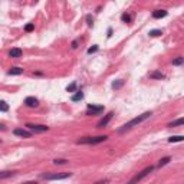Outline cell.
Instances as JSON below:
<instances>
[{"label": "cell", "mask_w": 184, "mask_h": 184, "mask_svg": "<svg viewBox=\"0 0 184 184\" xmlns=\"http://www.w3.org/2000/svg\"><path fill=\"white\" fill-rule=\"evenodd\" d=\"M22 53L23 52H22V49H20V48H13L10 52H9V56L13 58V59H17V58L22 56Z\"/></svg>", "instance_id": "10"}, {"label": "cell", "mask_w": 184, "mask_h": 184, "mask_svg": "<svg viewBox=\"0 0 184 184\" xmlns=\"http://www.w3.org/2000/svg\"><path fill=\"white\" fill-rule=\"evenodd\" d=\"M163 32L160 29H153V30H150V36H153V38H155V36H160V35H161Z\"/></svg>", "instance_id": "19"}, {"label": "cell", "mask_w": 184, "mask_h": 184, "mask_svg": "<svg viewBox=\"0 0 184 184\" xmlns=\"http://www.w3.org/2000/svg\"><path fill=\"white\" fill-rule=\"evenodd\" d=\"M121 20H122V22H124V23H130L132 19H131V16L128 15V13H124V15L121 16Z\"/></svg>", "instance_id": "20"}, {"label": "cell", "mask_w": 184, "mask_h": 184, "mask_svg": "<svg viewBox=\"0 0 184 184\" xmlns=\"http://www.w3.org/2000/svg\"><path fill=\"white\" fill-rule=\"evenodd\" d=\"M23 72H25V71H23L22 68H17V66H15V68H10V69H9L7 73H9V75H22Z\"/></svg>", "instance_id": "14"}, {"label": "cell", "mask_w": 184, "mask_h": 184, "mask_svg": "<svg viewBox=\"0 0 184 184\" xmlns=\"http://www.w3.org/2000/svg\"><path fill=\"white\" fill-rule=\"evenodd\" d=\"M184 141V135H173L168 138V143H183Z\"/></svg>", "instance_id": "15"}, {"label": "cell", "mask_w": 184, "mask_h": 184, "mask_svg": "<svg viewBox=\"0 0 184 184\" xmlns=\"http://www.w3.org/2000/svg\"><path fill=\"white\" fill-rule=\"evenodd\" d=\"M75 89H76V82H72L66 87V92H75Z\"/></svg>", "instance_id": "21"}, {"label": "cell", "mask_w": 184, "mask_h": 184, "mask_svg": "<svg viewBox=\"0 0 184 184\" xmlns=\"http://www.w3.org/2000/svg\"><path fill=\"white\" fill-rule=\"evenodd\" d=\"M35 29V25L33 23H27L26 26H25V32H32Z\"/></svg>", "instance_id": "25"}, {"label": "cell", "mask_w": 184, "mask_h": 184, "mask_svg": "<svg viewBox=\"0 0 184 184\" xmlns=\"http://www.w3.org/2000/svg\"><path fill=\"white\" fill-rule=\"evenodd\" d=\"M26 127L30 130V132H35V134L46 132L49 130V127H46V125H38V124H26Z\"/></svg>", "instance_id": "6"}, {"label": "cell", "mask_w": 184, "mask_h": 184, "mask_svg": "<svg viewBox=\"0 0 184 184\" xmlns=\"http://www.w3.org/2000/svg\"><path fill=\"white\" fill-rule=\"evenodd\" d=\"M170 161H171V158H170V157L161 158V160H160V163H158V167H164V165H167Z\"/></svg>", "instance_id": "18"}, {"label": "cell", "mask_w": 184, "mask_h": 184, "mask_svg": "<svg viewBox=\"0 0 184 184\" xmlns=\"http://www.w3.org/2000/svg\"><path fill=\"white\" fill-rule=\"evenodd\" d=\"M112 116H114V112H108V114H106V115L104 116V118H102V120L97 124V128H105L106 125L109 124V121L112 120Z\"/></svg>", "instance_id": "8"}, {"label": "cell", "mask_w": 184, "mask_h": 184, "mask_svg": "<svg viewBox=\"0 0 184 184\" xmlns=\"http://www.w3.org/2000/svg\"><path fill=\"white\" fill-rule=\"evenodd\" d=\"M167 16V10H154L153 12V17L154 19H163Z\"/></svg>", "instance_id": "11"}, {"label": "cell", "mask_w": 184, "mask_h": 184, "mask_svg": "<svg viewBox=\"0 0 184 184\" xmlns=\"http://www.w3.org/2000/svg\"><path fill=\"white\" fill-rule=\"evenodd\" d=\"M7 109H9V105L6 104V102H4V101L0 102V111H2V112H6Z\"/></svg>", "instance_id": "23"}, {"label": "cell", "mask_w": 184, "mask_h": 184, "mask_svg": "<svg viewBox=\"0 0 184 184\" xmlns=\"http://www.w3.org/2000/svg\"><path fill=\"white\" fill-rule=\"evenodd\" d=\"M104 106L102 105H94V104H89L87 109V115H99L101 112H104Z\"/></svg>", "instance_id": "5"}, {"label": "cell", "mask_w": 184, "mask_h": 184, "mask_svg": "<svg viewBox=\"0 0 184 184\" xmlns=\"http://www.w3.org/2000/svg\"><path fill=\"white\" fill-rule=\"evenodd\" d=\"M111 35H112V29H108V38H111Z\"/></svg>", "instance_id": "32"}, {"label": "cell", "mask_w": 184, "mask_h": 184, "mask_svg": "<svg viewBox=\"0 0 184 184\" xmlns=\"http://www.w3.org/2000/svg\"><path fill=\"white\" fill-rule=\"evenodd\" d=\"M150 78L151 79H160V81H161V79L165 78V75L164 73H161L160 71H154V72H151L150 73Z\"/></svg>", "instance_id": "13"}, {"label": "cell", "mask_w": 184, "mask_h": 184, "mask_svg": "<svg viewBox=\"0 0 184 184\" xmlns=\"http://www.w3.org/2000/svg\"><path fill=\"white\" fill-rule=\"evenodd\" d=\"M122 87V81L121 79H118V81H115V82H112V88L114 89H118V88Z\"/></svg>", "instance_id": "24"}, {"label": "cell", "mask_w": 184, "mask_h": 184, "mask_svg": "<svg viewBox=\"0 0 184 184\" xmlns=\"http://www.w3.org/2000/svg\"><path fill=\"white\" fill-rule=\"evenodd\" d=\"M181 125H184V118H178V120H176V121H171V122H168L167 127L174 128V127H181Z\"/></svg>", "instance_id": "12"}, {"label": "cell", "mask_w": 184, "mask_h": 184, "mask_svg": "<svg viewBox=\"0 0 184 184\" xmlns=\"http://www.w3.org/2000/svg\"><path fill=\"white\" fill-rule=\"evenodd\" d=\"M97 50H98V45H94V46H92V48H89V49H88V53H89V55H91V53L97 52Z\"/></svg>", "instance_id": "26"}, {"label": "cell", "mask_w": 184, "mask_h": 184, "mask_svg": "<svg viewBox=\"0 0 184 184\" xmlns=\"http://www.w3.org/2000/svg\"><path fill=\"white\" fill-rule=\"evenodd\" d=\"M108 137L106 135H98V137H85V138L78 139V144H88V145H94V144H99L106 141Z\"/></svg>", "instance_id": "2"}, {"label": "cell", "mask_w": 184, "mask_h": 184, "mask_svg": "<svg viewBox=\"0 0 184 184\" xmlns=\"http://www.w3.org/2000/svg\"><path fill=\"white\" fill-rule=\"evenodd\" d=\"M181 64H184V58H183V56H178L177 59L173 60V65H174V66H178V65H181Z\"/></svg>", "instance_id": "22"}, {"label": "cell", "mask_w": 184, "mask_h": 184, "mask_svg": "<svg viewBox=\"0 0 184 184\" xmlns=\"http://www.w3.org/2000/svg\"><path fill=\"white\" fill-rule=\"evenodd\" d=\"M25 105L29 108H38L39 106V99L35 97H26L25 98Z\"/></svg>", "instance_id": "7"}, {"label": "cell", "mask_w": 184, "mask_h": 184, "mask_svg": "<svg viewBox=\"0 0 184 184\" xmlns=\"http://www.w3.org/2000/svg\"><path fill=\"white\" fill-rule=\"evenodd\" d=\"M71 99L73 102H78V101H81V99H83V92H82V91H78L75 95H72Z\"/></svg>", "instance_id": "16"}, {"label": "cell", "mask_w": 184, "mask_h": 184, "mask_svg": "<svg viewBox=\"0 0 184 184\" xmlns=\"http://www.w3.org/2000/svg\"><path fill=\"white\" fill-rule=\"evenodd\" d=\"M53 164H66V160H55V161H53Z\"/></svg>", "instance_id": "28"}, {"label": "cell", "mask_w": 184, "mask_h": 184, "mask_svg": "<svg viewBox=\"0 0 184 184\" xmlns=\"http://www.w3.org/2000/svg\"><path fill=\"white\" fill-rule=\"evenodd\" d=\"M72 176V173H66V171H64V173H46V174H42V178L43 180H65V178H69V177Z\"/></svg>", "instance_id": "3"}, {"label": "cell", "mask_w": 184, "mask_h": 184, "mask_svg": "<svg viewBox=\"0 0 184 184\" xmlns=\"http://www.w3.org/2000/svg\"><path fill=\"white\" fill-rule=\"evenodd\" d=\"M87 22H88V26H92V25H94V19L91 17V15L87 16Z\"/></svg>", "instance_id": "27"}, {"label": "cell", "mask_w": 184, "mask_h": 184, "mask_svg": "<svg viewBox=\"0 0 184 184\" xmlns=\"http://www.w3.org/2000/svg\"><path fill=\"white\" fill-rule=\"evenodd\" d=\"M76 46H78V40H75V42H73V43H72V48H73V49H75Z\"/></svg>", "instance_id": "30"}, {"label": "cell", "mask_w": 184, "mask_h": 184, "mask_svg": "<svg viewBox=\"0 0 184 184\" xmlns=\"http://www.w3.org/2000/svg\"><path fill=\"white\" fill-rule=\"evenodd\" d=\"M13 134H15L16 137H22V138H30V137H32V132L26 131V130H23V128H16V130H13Z\"/></svg>", "instance_id": "9"}, {"label": "cell", "mask_w": 184, "mask_h": 184, "mask_svg": "<svg viewBox=\"0 0 184 184\" xmlns=\"http://www.w3.org/2000/svg\"><path fill=\"white\" fill-rule=\"evenodd\" d=\"M12 176H16V171H2L0 173V178L3 180L6 177H12Z\"/></svg>", "instance_id": "17"}, {"label": "cell", "mask_w": 184, "mask_h": 184, "mask_svg": "<svg viewBox=\"0 0 184 184\" xmlns=\"http://www.w3.org/2000/svg\"><path fill=\"white\" fill-rule=\"evenodd\" d=\"M23 184H38L36 181H26V183H23Z\"/></svg>", "instance_id": "31"}, {"label": "cell", "mask_w": 184, "mask_h": 184, "mask_svg": "<svg viewBox=\"0 0 184 184\" xmlns=\"http://www.w3.org/2000/svg\"><path fill=\"white\" fill-rule=\"evenodd\" d=\"M153 115V112L151 111H147V112H144V114H141V115H138V116H135V118H132L131 121H128L127 124H124L121 128H118L116 131L120 132V134H124V132H127V131H130V130H132L134 127H138L143 121H145V120H148L150 116Z\"/></svg>", "instance_id": "1"}, {"label": "cell", "mask_w": 184, "mask_h": 184, "mask_svg": "<svg viewBox=\"0 0 184 184\" xmlns=\"http://www.w3.org/2000/svg\"><path fill=\"white\" fill-rule=\"evenodd\" d=\"M153 170H154V167H153V165H150V167H147V168H144L143 171H141V173L135 174V176L132 177V178H131L130 181H128L127 184H138L139 181L143 180V178H145V177L148 176L150 173H153Z\"/></svg>", "instance_id": "4"}, {"label": "cell", "mask_w": 184, "mask_h": 184, "mask_svg": "<svg viewBox=\"0 0 184 184\" xmlns=\"http://www.w3.org/2000/svg\"><path fill=\"white\" fill-rule=\"evenodd\" d=\"M109 180H104V181H98V183H95V184H105V183H108Z\"/></svg>", "instance_id": "29"}]
</instances>
